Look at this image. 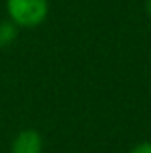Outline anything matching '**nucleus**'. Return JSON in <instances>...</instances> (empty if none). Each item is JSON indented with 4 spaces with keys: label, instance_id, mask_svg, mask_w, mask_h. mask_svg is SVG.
<instances>
[{
    "label": "nucleus",
    "instance_id": "5",
    "mask_svg": "<svg viewBox=\"0 0 151 153\" xmlns=\"http://www.w3.org/2000/svg\"><path fill=\"white\" fill-rule=\"evenodd\" d=\"M146 13H148V16L151 18V0H148V2H146Z\"/></svg>",
    "mask_w": 151,
    "mask_h": 153
},
{
    "label": "nucleus",
    "instance_id": "3",
    "mask_svg": "<svg viewBox=\"0 0 151 153\" xmlns=\"http://www.w3.org/2000/svg\"><path fill=\"white\" fill-rule=\"evenodd\" d=\"M16 36H18V27L11 20L0 23V48H5V46L13 45Z\"/></svg>",
    "mask_w": 151,
    "mask_h": 153
},
{
    "label": "nucleus",
    "instance_id": "2",
    "mask_svg": "<svg viewBox=\"0 0 151 153\" xmlns=\"http://www.w3.org/2000/svg\"><path fill=\"white\" fill-rule=\"evenodd\" d=\"M41 152H43V137L34 128L21 130L11 144V153H41Z\"/></svg>",
    "mask_w": 151,
    "mask_h": 153
},
{
    "label": "nucleus",
    "instance_id": "1",
    "mask_svg": "<svg viewBox=\"0 0 151 153\" xmlns=\"http://www.w3.org/2000/svg\"><path fill=\"white\" fill-rule=\"evenodd\" d=\"M9 20L21 29H34L48 16V0H5Z\"/></svg>",
    "mask_w": 151,
    "mask_h": 153
},
{
    "label": "nucleus",
    "instance_id": "4",
    "mask_svg": "<svg viewBox=\"0 0 151 153\" xmlns=\"http://www.w3.org/2000/svg\"><path fill=\"white\" fill-rule=\"evenodd\" d=\"M130 153H151V143L144 141V143L137 144V146H135V148H133Z\"/></svg>",
    "mask_w": 151,
    "mask_h": 153
}]
</instances>
